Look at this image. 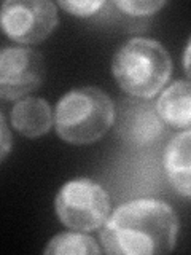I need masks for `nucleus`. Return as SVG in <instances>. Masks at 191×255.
<instances>
[{"mask_svg":"<svg viewBox=\"0 0 191 255\" xmlns=\"http://www.w3.org/2000/svg\"><path fill=\"white\" fill-rule=\"evenodd\" d=\"M172 59L166 48L151 38H132L116 51L111 74L123 91L137 99H150L166 85Z\"/></svg>","mask_w":191,"mask_h":255,"instance_id":"2","label":"nucleus"},{"mask_svg":"<svg viewBox=\"0 0 191 255\" xmlns=\"http://www.w3.org/2000/svg\"><path fill=\"white\" fill-rule=\"evenodd\" d=\"M179 220L169 204L135 199L119 206L100 233L102 247L115 255H155L174 249Z\"/></svg>","mask_w":191,"mask_h":255,"instance_id":"1","label":"nucleus"},{"mask_svg":"<svg viewBox=\"0 0 191 255\" xmlns=\"http://www.w3.org/2000/svg\"><path fill=\"white\" fill-rule=\"evenodd\" d=\"M118 132L127 142L145 145L163 132V120L148 102L123 101L118 114Z\"/></svg>","mask_w":191,"mask_h":255,"instance_id":"7","label":"nucleus"},{"mask_svg":"<svg viewBox=\"0 0 191 255\" xmlns=\"http://www.w3.org/2000/svg\"><path fill=\"white\" fill-rule=\"evenodd\" d=\"M54 122L53 110L42 98H26L11 109V123L19 134L26 137H40L51 129Z\"/></svg>","mask_w":191,"mask_h":255,"instance_id":"8","label":"nucleus"},{"mask_svg":"<svg viewBox=\"0 0 191 255\" xmlns=\"http://www.w3.org/2000/svg\"><path fill=\"white\" fill-rule=\"evenodd\" d=\"M59 5L64 8L66 11L75 16H90L94 14L96 11L105 5V2H100V0H85V2H67V0H61Z\"/></svg>","mask_w":191,"mask_h":255,"instance_id":"13","label":"nucleus"},{"mask_svg":"<svg viewBox=\"0 0 191 255\" xmlns=\"http://www.w3.org/2000/svg\"><path fill=\"white\" fill-rule=\"evenodd\" d=\"M115 120L113 102L99 88H77L64 94L54 112L56 131L69 143L99 140Z\"/></svg>","mask_w":191,"mask_h":255,"instance_id":"3","label":"nucleus"},{"mask_svg":"<svg viewBox=\"0 0 191 255\" xmlns=\"http://www.w3.org/2000/svg\"><path fill=\"white\" fill-rule=\"evenodd\" d=\"M190 129L177 134L169 142L164 153V167L174 188L183 196H190Z\"/></svg>","mask_w":191,"mask_h":255,"instance_id":"9","label":"nucleus"},{"mask_svg":"<svg viewBox=\"0 0 191 255\" xmlns=\"http://www.w3.org/2000/svg\"><path fill=\"white\" fill-rule=\"evenodd\" d=\"M156 112L159 118L174 128H190L191 96L188 82H175L158 99Z\"/></svg>","mask_w":191,"mask_h":255,"instance_id":"10","label":"nucleus"},{"mask_svg":"<svg viewBox=\"0 0 191 255\" xmlns=\"http://www.w3.org/2000/svg\"><path fill=\"white\" fill-rule=\"evenodd\" d=\"M118 8H121L124 13H129L134 16H140V14H153L156 13L159 8H163L166 2H134V0H119L115 2Z\"/></svg>","mask_w":191,"mask_h":255,"instance_id":"12","label":"nucleus"},{"mask_svg":"<svg viewBox=\"0 0 191 255\" xmlns=\"http://www.w3.org/2000/svg\"><path fill=\"white\" fill-rule=\"evenodd\" d=\"M56 214L67 228L93 231L105 223L110 198L105 188L90 179H75L64 185L56 196Z\"/></svg>","mask_w":191,"mask_h":255,"instance_id":"4","label":"nucleus"},{"mask_svg":"<svg viewBox=\"0 0 191 255\" xmlns=\"http://www.w3.org/2000/svg\"><path fill=\"white\" fill-rule=\"evenodd\" d=\"M56 5L46 0H8L0 8V27L24 45L40 43L58 26Z\"/></svg>","mask_w":191,"mask_h":255,"instance_id":"5","label":"nucleus"},{"mask_svg":"<svg viewBox=\"0 0 191 255\" xmlns=\"http://www.w3.org/2000/svg\"><path fill=\"white\" fill-rule=\"evenodd\" d=\"M10 150H11V134L6 126L5 118L0 114V163L8 156Z\"/></svg>","mask_w":191,"mask_h":255,"instance_id":"14","label":"nucleus"},{"mask_svg":"<svg viewBox=\"0 0 191 255\" xmlns=\"http://www.w3.org/2000/svg\"><path fill=\"white\" fill-rule=\"evenodd\" d=\"M100 247L93 238L80 233H61L48 243L45 254H99Z\"/></svg>","mask_w":191,"mask_h":255,"instance_id":"11","label":"nucleus"},{"mask_svg":"<svg viewBox=\"0 0 191 255\" xmlns=\"http://www.w3.org/2000/svg\"><path fill=\"white\" fill-rule=\"evenodd\" d=\"M43 56L30 48L0 50V98L19 99L43 83Z\"/></svg>","mask_w":191,"mask_h":255,"instance_id":"6","label":"nucleus"}]
</instances>
